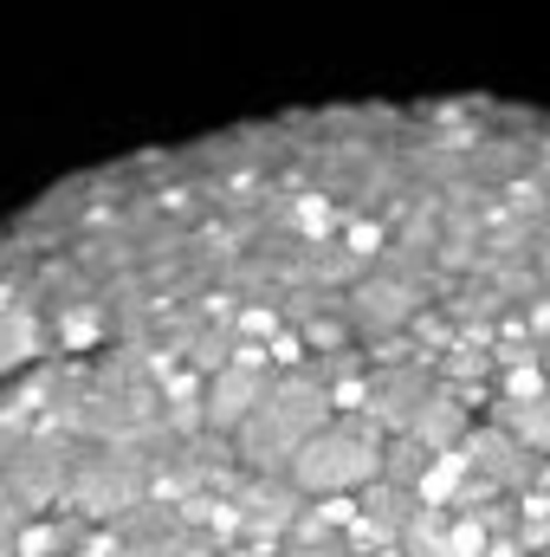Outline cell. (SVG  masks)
Instances as JSON below:
<instances>
[{
	"instance_id": "obj_1",
	"label": "cell",
	"mask_w": 550,
	"mask_h": 557,
	"mask_svg": "<svg viewBox=\"0 0 550 557\" xmlns=\"http://www.w3.org/2000/svg\"><path fill=\"white\" fill-rule=\"evenodd\" d=\"M0 557H550L545 124L330 104L13 208Z\"/></svg>"
}]
</instances>
